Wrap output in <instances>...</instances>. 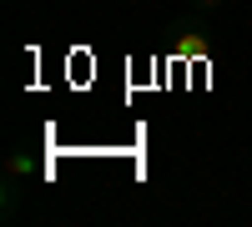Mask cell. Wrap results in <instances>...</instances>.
Returning <instances> with one entry per match:
<instances>
[{
    "mask_svg": "<svg viewBox=\"0 0 252 227\" xmlns=\"http://www.w3.org/2000/svg\"><path fill=\"white\" fill-rule=\"evenodd\" d=\"M5 172H15V177H31V172H35V162H31L26 152H10V157H5Z\"/></svg>",
    "mask_w": 252,
    "mask_h": 227,
    "instance_id": "6da1fadb",
    "label": "cell"
},
{
    "mask_svg": "<svg viewBox=\"0 0 252 227\" xmlns=\"http://www.w3.org/2000/svg\"><path fill=\"white\" fill-rule=\"evenodd\" d=\"M222 0H192V10H217Z\"/></svg>",
    "mask_w": 252,
    "mask_h": 227,
    "instance_id": "7a4b0ae2",
    "label": "cell"
}]
</instances>
